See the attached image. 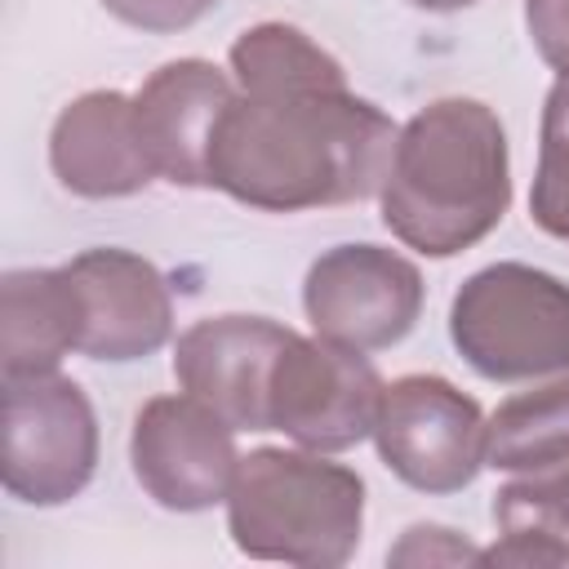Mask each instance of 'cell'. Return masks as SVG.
<instances>
[{
    "mask_svg": "<svg viewBox=\"0 0 569 569\" xmlns=\"http://www.w3.org/2000/svg\"><path fill=\"white\" fill-rule=\"evenodd\" d=\"M391 116L342 84L240 89L209 147V187L267 213L378 196L396 147Z\"/></svg>",
    "mask_w": 569,
    "mask_h": 569,
    "instance_id": "1",
    "label": "cell"
},
{
    "mask_svg": "<svg viewBox=\"0 0 569 569\" xmlns=\"http://www.w3.org/2000/svg\"><path fill=\"white\" fill-rule=\"evenodd\" d=\"M382 227L427 253L453 258L480 244L511 204L507 129L480 98H436L413 111L378 187Z\"/></svg>",
    "mask_w": 569,
    "mask_h": 569,
    "instance_id": "2",
    "label": "cell"
},
{
    "mask_svg": "<svg viewBox=\"0 0 569 569\" xmlns=\"http://www.w3.org/2000/svg\"><path fill=\"white\" fill-rule=\"evenodd\" d=\"M365 529V480L316 449H249L227 493V533L249 560L338 569Z\"/></svg>",
    "mask_w": 569,
    "mask_h": 569,
    "instance_id": "3",
    "label": "cell"
},
{
    "mask_svg": "<svg viewBox=\"0 0 569 569\" xmlns=\"http://www.w3.org/2000/svg\"><path fill=\"white\" fill-rule=\"evenodd\" d=\"M458 356L489 382L569 373V284L529 262H493L449 302Z\"/></svg>",
    "mask_w": 569,
    "mask_h": 569,
    "instance_id": "4",
    "label": "cell"
},
{
    "mask_svg": "<svg viewBox=\"0 0 569 569\" xmlns=\"http://www.w3.org/2000/svg\"><path fill=\"white\" fill-rule=\"evenodd\" d=\"M98 471V413L84 387L58 369L4 373V458L9 498L27 507L71 502Z\"/></svg>",
    "mask_w": 569,
    "mask_h": 569,
    "instance_id": "5",
    "label": "cell"
},
{
    "mask_svg": "<svg viewBox=\"0 0 569 569\" xmlns=\"http://www.w3.org/2000/svg\"><path fill=\"white\" fill-rule=\"evenodd\" d=\"M489 418L440 373H405L382 387L373 445L378 458L418 493H458L485 467Z\"/></svg>",
    "mask_w": 569,
    "mask_h": 569,
    "instance_id": "6",
    "label": "cell"
},
{
    "mask_svg": "<svg viewBox=\"0 0 569 569\" xmlns=\"http://www.w3.org/2000/svg\"><path fill=\"white\" fill-rule=\"evenodd\" d=\"M382 378L365 351L333 338L293 333L271 369L267 418L271 431H284L293 445L316 453H342L373 436Z\"/></svg>",
    "mask_w": 569,
    "mask_h": 569,
    "instance_id": "7",
    "label": "cell"
},
{
    "mask_svg": "<svg viewBox=\"0 0 569 569\" xmlns=\"http://www.w3.org/2000/svg\"><path fill=\"white\" fill-rule=\"evenodd\" d=\"M302 307L320 338L387 351L422 316V271L382 244H333L311 262Z\"/></svg>",
    "mask_w": 569,
    "mask_h": 569,
    "instance_id": "8",
    "label": "cell"
},
{
    "mask_svg": "<svg viewBox=\"0 0 569 569\" xmlns=\"http://www.w3.org/2000/svg\"><path fill=\"white\" fill-rule=\"evenodd\" d=\"M129 462L142 493L164 511H209L227 502L240 453L236 427L196 396H156L129 431Z\"/></svg>",
    "mask_w": 569,
    "mask_h": 569,
    "instance_id": "9",
    "label": "cell"
},
{
    "mask_svg": "<svg viewBox=\"0 0 569 569\" xmlns=\"http://www.w3.org/2000/svg\"><path fill=\"white\" fill-rule=\"evenodd\" d=\"M71 311H76V351L89 360L129 365L169 342L173 298L156 262L133 249H84L62 262Z\"/></svg>",
    "mask_w": 569,
    "mask_h": 569,
    "instance_id": "10",
    "label": "cell"
},
{
    "mask_svg": "<svg viewBox=\"0 0 569 569\" xmlns=\"http://www.w3.org/2000/svg\"><path fill=\"white\" fill-rule=\"evenodd\" d=\"M293 329L271 316H204L173 342V378L236 431H271L267 391Z\"/></svg>",
    "mask_w": 569,
    "mask_h": 569,
    "instance_id": "11",
    "label": "cell"
},
{
    "mask_svg": "<svg viewBox=\"0 0 569 569\" xmlns=\"http://www.w3.org/2000/svg\"><path fill=\"white\" fill-rule=\"evenodd\" d=\"M231 98L236 76L204 58L164 62L142 80L133 93V120L156 178L173 187H209V147Z\"/></svg>",
    "mask_w": 569,
    "mask_h": 569,
    "instance_id": "12",
    "label": "cell"
},
{
    "mask_svg": "<svg viewBox=\"0 0 569 569\" xmlns=\"http://www.w3.org/2000/svg\"><path fill=\"white\" fill-rule=\"evenodd\" d=\"M53 178L84 200H120L156 178V164L138 138L133 98L120 89H89L67 102L49 129Z\"/></svg>",
    "mask_w": 569,
    "mask_h": 569,
    "instance_id": "13",
    "label": "cell"
},
{
    "mask_svg": "<svg viewBox=\"0 0 569 569\" xmlns=\"http://www.w3.org/2000/svg\"><path fill=\"white\" fill-rule=\"evenodd\" d=\"M76 351L62 267H13L0 280V373H49Z\"/></svg>",
    "mask_w": 569,
    "mask_h": 569,
    "instance_id": "14",
    "label": "cell"
},
{
    "mask_svg": "<svg viewBox=\"0 0 569 569\" xmlns=\"http://www.w3.org/2000/svg\"><path fill=\"white\" fill-rule=\"evenodd\" d=\"M556 462H569V373L502 400L485 440V467L493 471H542Z\"/></svg>",
    "mask_w": 569,
    "mask_h": 569,
    "instance_id": "15",
    "label": "cell"
},
{
    "mask_svg": "<svg viewBox=\"0 0 569 569\" xmlns=\"http://www.w3.org/2000/svg\"><path fill=\"white\" fill-rule=\"evenodd\" d=\"M231 76L240 89H280V84H342V62L320 49L293 22H258L231 40Z\"/></svg>",
    "mask_w": 569,
    "mask_h": 569,
    "instance_id": "16",
    "label": "cell"
},
{
    "mask_svg": "<svg viewBox=\"0 0 569 569\" xmlns=\"http://www.w3.org/2000/svg\"><path fill=\"white\" fill-rule=\"evenodd\" d=\"M529 218L569 240V80H556L542 102V138H538V169L529 187Z\"/></svg>",
    "mask_w": 569,
    "mask_h": 569,
    "instance_id": "17",
    "label": "cell"
},
{
    "mask_svg": "<svg viewBox=\"0 0 569 569\" xmlns=\"http://www.w3.org/2000/svg\"><path fill=\"white\" fill-rule=\"evenodd\" d=\"M493 525L502 533H547L569 542V462L520 471L493 498Z\"/></svg>",
    "mask_w": 569,
    "mask_h": 569,
    "instance_id": "18",
    "label": "cell"
},
{
    "mask_svg": "<svg viewBox=\"0 0 569 569\" xmlns=\"http://www.w3.org/2000/svg\"><path fill=\"white\" fill-rule=\"evenodd\" d=\"M102 9L111 18H120L124 27L169 36V31L196 27L209 9H218V0H102Z\"/></svg>",
    "mask_w": 569,
    "mask_h": 569,
    "instance_id": "19",
    "label": "cell"
},
{
    "mask_svg": "<svg viewBox=\"0 0 569 569\" xmlns=\"http://www.w3.org/2000/svg\"><path fill=\"white\" fill-rule=\"evenodd\" d=\"M391 565H480V547L462 542L453 529L445 525H413L405 529V538L387 551Z\"/></svg>",
    "mask_w": 569,
    "mask_h": 569,
    "instance_id": "20",
    "label": "cell"
},
{
    "mask_svg": "<svg viewBox=\"0 0 569 569\" xmlns=\"http://www.w3.org/2000/svg\"><path fill=\"white\" fill-rule=\"evenodd\" d=\"M525 27L556 80H569V0H525Z\"/></svg>",
    "mask_w": 569,
    "mask_h": 569,
    "instance_id": "21",
    "label": "cell"
},
{
    "mask_svg": "<svg viewBox=\"0 0 569 569\" xmlns=\"http://www.w3.org/2000/svg\"><path fill=\"white\" fill-rule=\"evenodd\" d=\"M413 9H427V13H453V9H467L476 0H409Z\"/></svg>",
    "mask_w": 569,
    "mask_h": 569,
    "instance_id": "22",
    "label": "cell"
}]
</instances>
